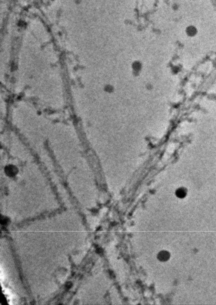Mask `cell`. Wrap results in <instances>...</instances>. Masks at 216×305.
<instances>
[{
	"label": "cell",
	"instance_id": "cell-1",
	"mask_svg": "<svg viewBox=\"0 0 216 305\" xmlns=\"http://www.w3.org/2000/svg\"><path fill=\"white\" fill-rule=\"evenodd\" d=\"M18 170L15 166L8 165L5 168V172L7 176L10 177H15L17 174Z\"/></svg>",
	"mask_w": 216,
	"mask_h": 305
},
{
	"label": "cell",
	"instance_id": "cell-2",
	"mask_svg": "<svg viewBox=\"0 0 216 305\" xmlns=\"http://www.w3.org/2000/svg\"><path fill=\"white\" fill-rule=\"evenodd\" d=\"M185 33L188 37H194L198 33V29L194 25H189L185 29Z\"/></svg>",
	"mask_w": 216,
	"mask_h": 305
},
{
	"label": "cell",
	"instance_id": "cell-3",
	"mask_svg": "<svg viewBox=\"0 0 216 305\" xmlns=\"http://www.w3.org/2000/svg\"><path fill=\"white\" fill-rule=\"evenodd\" d=\"M170 257V254L166 250H162L157 255V258L161 262H166Z\"/></svg>",
	"mask_w": 216,
	"mask_h": 305
},
{
	"label": "cell",
	"instance_id": "cell-4",
	"mask_svg": "<svg viewBox=\"0 0 216 305\" xmlns=\"http://www.w3.org/2000/svg\"><path fill=\"white\" fill-rule=\"evenodd\" d=\"M176 195L179 198H184L186 196V195H187L186 189L184 188H183V187L178 188L176 190Z\"/></svg>",
	"mask_w": 216,
	"mask_h": 305
},
{
	"label": "cell",
	"instance_id": "cell-5",
	"mask_svg": "<svg viewBox=\"0 0 216 305\" xmlns=\"http://www.w3.org/2000/svg\"><path fill=\"white\" fill-rule=\"evenodd\" d=\"M112 87L110 86H107L106 88H105V90L107 92H111L112 91Z\"/></svg>",
	"mask_w": 216,
	"mask_h": 305
}]
</instances>
